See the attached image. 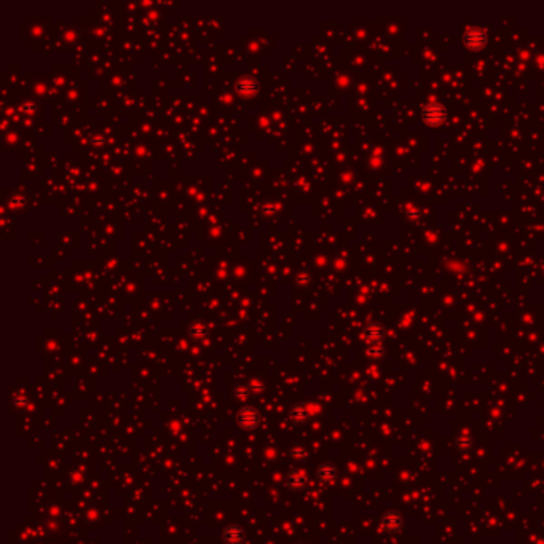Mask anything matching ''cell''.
Wrapping results in <instances>:
<instances>
[{
	"label": "cell",
	"instance_id": "1",
	"mask_svg": "<svg viewBox=\"0 0 544 544\" xmlns=\"http://www.w3.org/2000/svg\"><path fill=\"white\" fill-rule=\"evenodd\" d=\"M421 118H423V122L426 125L437 126V125H442L445 122L447 110H445L444 105L439 104V102H429L428 105H424V107H423Z\"/></svg>",
	"mask_w": 544,
	"mask_h": 544
},
{
	"label": "cell",
	"instance_id": "2",
	"mask_svg": "<svg viewBox=\"0 0 544 544\" xmlns=\"http://www.w3.org/2000/svg\"><path fill=\"white\" fill-rule=\"evenodd\" d=\"M464 43L471 50H481L487 43V34L479 28H471L464 34Z\"/></svg>",
	"mask_w": 544,
	"mask_h": 544
},
{
	"label": "cell",
	"instance_id": "3",
	"mask_svg": "<svg viewBox=\"0 0 544 544\" xmlns=\"http://www.w3.org/2000/svg\"><path fill=\"white\" fill-rule=\"evenodd\" d=\"M257 423H259V414L251 407L243 409L240 412V415H238V424H240V426L244 428V429L256 428Z\"/></svg>",
	"mask_w": 544,
	"mask_h": 544
},
{
	"label": "cell",
	"instance_id": "4",
	"mask_svg": "<svg viewBox=\"0 0 544 544\" xmlns=\"http://www.w3.org/2000/svg\"><path fill=\"white\" fill-rule=\"evenodd\" d=\"M243 530L240 527H229L223 532V539L227 544H240L243 541Z\"/></svg>",
	"mask_w": 544,
	"mask_h": 544
},
{
	"label": "cell",
	"instance_id": "5",
	"mask_svg": "<svg viewBox=\"0 0 544 544\" xmlns=\"http://www.w3.org/2000/svg\"><path fill=\"white\" fill-rule=\"evenodd\" d=\"M337 475V469L334 464H323V466L318 469V479L321 482H332Z\"/></svg>",
	"mask_w": 544,
	"mask_h": 544
},
{
	"label": "cell",
	"instance_id": "6",
	"mask_svg": "<svg viewBox=\"0 0 544 544\" xmlns=\"http://www.w3.org/2000/svg\"><path fill=\"white\" fill-rule=\"evenodd\" d=\"M401 524H402V519H401V517L397 515V514H394V512L387 514V515L383 517V525L387 527L388 530H393V532H396V530L401 527Z\"/></svg>",
	"mask_w": 544,
	"mask_h": 544
},
{
	"label": "cell",
	"instance_id": "7",
	"mask_svg": "<svg viewBox=\"0 0 544 544\" xmlns=\"http://www.w3.org/2000/svg\"><path fill=\"white\" fill-rule=\"evenodd\" d=\"M307 415H308V412H307V407L305 405H296L292 409V412H290V417H292V420L297 423H302L307 420Z\"/></svg>",
	"mask_w": 544,
	"mask_h": 544
},
{
	"label": "cell",
	"instance_id": "8",
	"mask_svg": "<svg viewBox=\"0 0 544 544\" xmlns=\"http://www.w3.org/2000/svg\"><path fill=\"white\" fill-rule=\"evenodd\" d=\"M287 485L290 488H294V490H300L305 485V481H303V477L299 472H292V474H289V477H287Z\"/></svg>",
	"mask_w": 544,
	"mask_h": 544
}]
</instances>
